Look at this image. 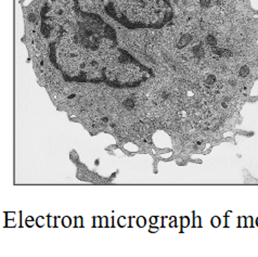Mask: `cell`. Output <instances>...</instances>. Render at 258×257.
<instances>
[{
	"label": "cell",
	"mask_w": 258,
	"mask_h": 257,
	"mask_svg": "<svg viewBox=\"0 0 258 257\" xmlns=\"http://www.w3.org/2000/svg\"><path fill=\"white\" fill-rule=\"evenodd\" d=\"M63 225L66 227H69L70 226V218L69 217H66L63 219Z\"/></svg>",
	"instance_id": "obj_3"
},
{
	"label": "cell",
	"mask_w": 258,
	"mask_h": 257,
	"mask_svg": "<svg viewBox=\"0 0 258 257\" xmlns=\"http://www.w3.org/2000/svg\"><path fill=\"white\" fill-rule=\"evenodd\" d=\"M150 231H152V232H155V231H157V229H156V228H152V229H150Z\"/></svg>",
	"instance_id": "obj_8"
},
{
	"label": "cell",
	"mask_w": 258,
	"mask_h": 257,
	"mask_svg": "<svg viewBox=\"0 0 258 257\" xmlns=\"http://www.w3.org/2000/svg\"><path fill=\"white\" fill-rule=\"evenodd\" d=\"M77 227H81V219L80 218L77 219Z\"/></svg>",
	"instance_id": "obj_7"
},
{
	"label": "cell",
	"mask_w": 258,
	"mask_h": 257,
	"mask_svg": "<svg viewBox=\"0 0 258 257\" xmlns=\"http://www.w3.org/2000/svg\"><path fill=\"white\" fill-rule=\"evenodd\" d=\"M102 226H103V227H105V219H103V220H102Z\"/></svg>",
	"instance_id": "obj_10"
},
{
	"label": "cell",
	"mask_w": 258,
	"mask_h": 257,
	"mask_svg": "<svg viewBox=\"0 0 258 257\" xmlns=\"http://www.w3.org/2000/svg\"><path fill=\"white\" fill-rule=\"evenodd\" d=\"M146 225V219L143 218V217H139V219H138V226L139 227H143Z\"/></svg>",
	"instance_id": "obj_2"
},
{
	"label": "cell",
	"mask_w": 258,
	"mask_h": 257,
	"mask_svg": "<svg viewBox=\"0 0 258 257\" xmlns=\"http://www.w3.org/2000/svg\"><path fill=\"white\" fill-rule=\"evenodd\" d=\"M99 224H100V220H99L98 218H96V224H95V225H96L97 227H99Z\"/></svg>",
	"instance_id": "obj_6"
},
{
	"label": "cell",
	"mask_w": 258,
	"mask_h": 257,
	"mask_svg": "<svg viewBox=\"0 0 258 257\" xmlns=\"http://www.w3.org/2000/svg\"><path fill=\"white\" fill-rule=\"evenodd\" d=\"M125 106H126L127 109L134 108V101H133V100H127V101H125Z\"/></svg>",
	"instance_id": "obj_1"
},
{
	"label": "cell",
	"mask_w": 258,
	"mask_h": 257,
	"mask_svg": "<svg viewBox=\"0 0 258 257\" xmlns=\"http://www.w3.org/2000/svg\"><path fill=\"white\" fill-rule=\"evenodd\" d=\"M150 221H151L152 224H155V223H156V218H155V217H152L151 219H150Z\"/></svg>",
	"instance_id": "obj_5"
},
{
	"label": "cell",
	"mask_w": 258,
	"mask_h": 257,
	"mask_svg": "<svg viewBox=\"0 0 258 257\" xmlns=\"http://www.w3.org/2000/svg\"><path fill=\"white\" fill-rule=\"evenodd\" d=\"M188 225H189L188 218H182V226H183V227H187Z\"/></svg>",
	"instance_id": "obj_4"
},
{
	"label": "cell",
	"mask_w": 258,
	"mask_h": 257,
	"mask_svg": "<svg viewBox=\"0 0 258 257\" xmlns=\"http://www.w3.org/2000/svg\"><path fill=\"white\" fill-rule=\"evenodd\" d=\"M39 226H40V227L42 226V219H41V218H39Z\"/></svg>",
	"instance_id": "obj_9"
}]
</instances>
